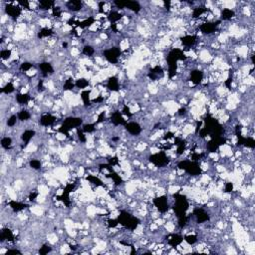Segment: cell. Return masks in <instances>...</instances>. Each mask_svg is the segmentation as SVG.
<instances>
[{
    "mask_svg": "<svg viewBox=\"0 0 255 255\" xmlns=\"http://www.w3.org/2000/svg\"><path fill=\"white\" fill-rule=\"evenodd\" d=\"M121 55V51L119 48L114 47L111 48L109 50H106L104 52V56L105 58L107 59V61H109L110 63H117L119 61V57Z\"/></svg>",
    "mask_w": 255,
    "mask_h": 255,
    "instance_id": "obj_1",
    "label": "cell"
},
{
    "mask_svg": "<svg viewBox=\"0 0 255 255\" xmlns=\"http://www.w3.org/2000/svg\"><path fill=\"white\" fill-rule=\"evenodd\" d=\"M5 11L8 16H10V17L13 19H17L19 16L21 15V9L19 7H16V6L11 5V4L6 6Z\"/></svg>",
    "mask_w": 255,
    "mask_h": 255,
    "instance_id": "obj_2",
    "label": "cell"
},
{
    "mask_svg": "<svg viewBox=\"0 0 255 255\" xmlns=\"http://www.w3.org/2000/svg\"><path fill=\"white\" fill-rule=\"evenodd\" d=\"M218 26V24L214 23V22H205L200 26V30L201 32L205 34H211L216 30V27Z\"/></svg>",
    "mask_w": 255,
    "mask_h": 255,
    "instance_id": "obj_3",
    "label": "cell"
},
{
    "mask_svg": "<svg viewBox=\"0 0 255 255\" xmlns=\"http://www.w3.org/2000/svg\"><path fill=\"white\" fill-rule=\"evenodd\" d=\"M126 127H127V132H129L130 134H132V135H134V136L139 135V134L142 132V127H141V126H140L138 123H135V122L129 123V124L127 125Z\"/></svg>",
    "mask_w": 255,
    "mask_h": 255,
    "instance_id": "obj_4",
    "label": "cell"
},
{
    "mask_svg": "<svg viewBox=\"0 0 255 255\" xmlns=\"http://www.w3.org/2000/svg\"><path fill=\"white\" fill-rule=\"evenodd\" d=\"M56 122V117L52 116V115H49V114H46V115H43L40 119V124L42 126H51L53 125L54 123Z\"/></svg>",
    "mask_w": 255,
    "mask_h": 255,
    "instance_id": "obj_5",
    "label": "cell"
},
{
    "mask_svg": "<svg viewBox=\"0 0 255 255\" xmlns=\"http://www.w3.org/2000/svg\"><path fill=\"white\" fill-rule=\"evenodd\" d=\"M108 89L112 92H116L120 89V83L119 80H118L115 76L111 77L109 80H108V85H107Z\"/></svg>",
    "mask_w": 255,
    "mask_h": 255,
    "instance_id": "obj_6",
    "label": "cell"
},
{
    "mask_svg": "<svg viewBox=\"0 0 255 255\" xmlns=\"http://www.w3.org/2000/svg\"><path fill=\"white\" fill-rule=\"evenodd\" d=\"M202 80H203V73L201 71L196 70V71H192L190 73L191 83H193V84H199V83L202 82Z\"/></svg>",
    "mask_w": 255,
    "mask_h": 255,
    "instance_id": "obj_7",
    "label": "cell"
},
{
    "mask_svg": "<svg viewBox=\"0 0 255 255\" xmlns=\"http://www.w3.org/2000/svg\"><path fill=\"white\" fill-rule=\"evenodd\" d=\"M180 42L183 43V45H184V46L190 47L196 42V38L194 36H191V35H187V36H184V37L181 38Z\"/></svg>",
    "mask_w": 255,
    "mask_h": 255,
    "instance_id": "obj_8",
    "label": "cell"
},
{
    "mask_svg": "<svg viewBox=\"0 0 255 255\" xmlns=\"http://www.w3.org/2000/svg\"><path fill=\"white\" fill-rule=\"evenodd\" d=\"M40 70L42 71V73L44 75H48V74H52L53 73V67L50 63L48 62H43L39 65Z\"/></svg>",
    "mask_w": 255,
    "mask_h": 255,
    "instance_id": "obj_9",
    "label": "cell"
},
{
    "mask_svg": "<svg viewBox=\"0 0 255 255\" xmlns=\"http://www.w3.org/2000/svg\"><path fill=\"white\" fill-rule=\"evenodd\" d=\"M67 7L72 11H80L82 9V2L80 1H69L67 3Z\"/></svg>",
    "mask_w": 255,
    "mask_h": 255,
    "instance_id": "obj_10",
    "label": "cell"
},
{
    "mask_svg": "<svg viewBox=\"0 0 255 255\" xmlns=\"http://www.w3.org/2000/svg\"><path fill=\"white\" fill-rule=\"evenodd\" d=\"M233 16H234V12L232 11L231 9L224 8L221 11V17L223 20H229V19H231Z\"/></svg>",
    "mask_w": 255,
    "mask_h": 255,
    "instance_id": "obj_11",
    "label": "cell"
},
{
    "mask_svg": "<svg viewBox=\"0 0 255 255\" xmlns=\"http://www.w3.org/2000/svg\"><path fill=\"white\" fill-rule=\"evenodd\" d=\"M34 136H35V131H33V130H26L23 133V135H22V140H23L24 142L28 143L32 138H33Z\"/></svg>",
    "mask_w": 255,
    "mask_h": 255,
    "instance_id": "obj_12",
    "label": "cell"
},
{
    "mask_svg": "<svg viewBox=\"0 0 255 255\" xmlns=\"http://www.w3.org/2000/svg\"><path fill=\"white\" fill-rule=\"evenodd\" d=\"M88 85H89V81L85 78L78 79L75 83V86L79 89H86L88 87Z\"/></svg>",
    "mask_w": 255,
    "mask_h": 255,
    "instance_id": "obj_13",
    "label": "cell"
},
{
    "mask_svg": "<svg viewBox=\"0 0 255 255\" xmlns=\"http://www.w3.org/2000/svg\"><path fill=\"white\" fill-rule=\"evenodd\" d=\"M18 119L20 120V121H27V120H29L30 118H31V115H30V113L28 111H26V110H22V111H20L18 113Z\"/></svg>",
    "mask_w": 255,
    "mask_h": 255,
    "instance_id": "obj_14",
    "label": "cell"
},
{
    "mask_svg": "<svg viewBox=\"0 0 255 255\" xmlns=\"http://www.w3.org/2000/svg\"><path fill=\"white\" fill-rule=\"evenodd\" d=\"M29 100H30V97L28 94H19L17 95V97H16V101H17L19 104H25Z\"/></svg>",
    "mask_w": 255,
    "mask_h": 255,
    "instance_id": "obj_15",
    "label": "cell"
},
{
    "mask_svg": "<svg viewBox=\"0 0 255 255\" xmlns=\"http://www.w3.org/2000/svg\"><path fill=\"white\" fill-rule=\"evenodd\" d=\"M14 90H15V88H14V86L12 83H6L4 87L1 89V92L2 93H5V94H10Z\"/></svg>",
    "mask_w": 255,
    "mask_h": 255,
    "instance_id": "obj_16",
    "label": "cell"
},
{
    "mask_svg": "<svg viewBox=\"0 0 255 255\" xmlns=\"http://www.w3.org/2000/svg\"><path fill=\"white\" fill-rule=\"evenodd\" d=\"M108 18H109L110 21H118L120 20L121 18H122V15L120 14V12H117V11H112L110 12L109 16H108Z\"/></svg>",
    "mask_w": 255,
    "mask_h": 255,
    "instance_id": "obj_17",
    "label": "cell"
},
{
    "mask_svg": "<svg viewBox=\"0 0 255 255\" xmlns=\"http://www.w3.org/2000/svg\"><path fill=\"white\" fill-rule=\"evenodd\" d=\"M12 56V51L10 49H3L0 53V57L2 60H8Z\"/></svg>",
    "mask_w": 255,
    "mask_h": 255,
    "instance_id": "obj_18",
    "label": "cell"
},
{
    "mask_svg": "<svg viewBox=\"0 0 255 255\" xmlns=\"http://www.w3.org/2000/svg\"><path fill=\"white\" fill-rule=\"evenodd\" d=\"M11 143H12V139L11 138H9V137H4V138H2V140H1L2 148H4V149L10 148Z\"/></svg>",
    "mask_w": 255,
    "mask_h": 255,
    "instance_id": "obj_19",
    "label": "cell"
},
{
    "mask_svg": "<svg viewBox=\"0 0 255 255\" xmlns=\"http://www.w3.org/2000/svg\"><path fill=\"white\" fill-rule=\"evenodd\" d=\"M38 4H39V7H41V9H43V10H47V9L51 8L54 5V2H52V1H40Z\"/></svg>",
    "mask_w": 255,
    "mask_h": 255,
    "instance_id": "obj_20",
    "label": "cell"
},
{
    "mask_svg": "<svg viewBox=\"0 0 255 255\" xmlns=\"http://www.w3.org/2000/svg\"><path fill=\"white\" fill-rule=\"evenodd\" d=\"M51 35H53V31L51 29H48V28H43L41 32H39L38 34V37L42 38V37H49Z\"/></svg>",
    "mask_w": 255,
    "mask_h": 255,
    "instance_id": "obj_21",
    "label": "cell"
},
{
    "mask_svg": "<svg viewBox=\"0 0 255 255\" xmlns=\"http://www.w3.org/2000/svg\"><path fill=\"white\" fill-rule=\"evenodd\" d=\"M184 240H186V242L189 245H192V244H194L197 241V237L194 234H189V235H186V236Z\"/></svg>",
    "mask_w": 255,
    "mask_h": 255,
    "instance_id": "obj_22",
    "label": "cell"
},
{
    "mask_svg": "<svg viewBox=\"0 0 255 255\" xmlns=\"http://www.w3.org/2000/svg\"><path fill=\"white\" fill-rule=\"evenodd\" d=\"M83 53H84L86 56H92L95 53V50L92 46L86 45L84 48H83Z\"/></svg>",
    "mask_w": 255,
    "mask_h": 255,
    "instance_id": "obj_23",
    "label": "cell"
},
{
    "mask_svg": "<svg viewBox=\"0 0 255 255\" xmlns=\"http://www.w3.org/2000/svg\"><path fill=\"white\" fill-rule=\"evenodd\" d=\"M29 164H30V167L33 168V170H39V168H41V161L39 159H31Z\"/></svg>",
    "mask_w": 255,
    "mask_h": 255,
    "instance_id": "obj_24",
    "label": "cell"
},
{
    "mask_svg": "<svg viewBox=\"0 0 255 255\" xmlns=\"http://www.w3.org/2000/svg\"><path fill=\"white\" fill-rule=\"evenodd\" d=\"M32 63H30V62H24V63H22L21 64V66H20V69L22 70V71H27V72H29V70L32 68Z\"/></svg>",
    "mask_w": 255,
    "mask_h": 255,
    "instance_id": "obj_25",
    "label": "cell"
},
{
    "mask_svg": "<svg viewBox=\"0 0 255 255\" xmlns=\"http://www.w3.org/2000/svg\"><path fill=\"white\" fill-rule=\"evenodd\" d=\"M17 118H18V117H16L15 115L11 116V117L8 119V121H7V126H9V127H14V126L16 125V123H17Z\"/></svg>",
    "mask_w": 255,
    "mask_h": 255,
    "instance_id": "obj_26",
    "label": "cell"
},
{
    "mask_svg": "<svg viewBox=\"0 0 255 255\" xmlns=\"http://www.w3.org/2000/svg\"><path fill=\"white\" fill-rule=\"evenodd\" d=\"M51 250H52V248H51L50 246H47V245H44V246H42V247L40 248L39 252H40L41 254H47V253H49Z\"/></svg>",
    "mask_w": 255,
    "mask_h": 255,
    "instance_id": "obj_27",
    "label": "cell"
},
{
    "mask_svg": "<svg viewBox=\"0 0 255 255\" xmlns=\"http://www.w3.org/2000/svg\"><path fill=\"white\" fill-rule=\"evenodd\" d=\"M232 189H233V183H227L225 184V192H231Z\"/></svg>",
    "mask_w": 255,
    "mask_h": 255,
    "instance_id": "obj_28",
    "label": "cell"
}]
</instances>
